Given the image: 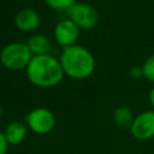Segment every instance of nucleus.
I'll return each instance as SVG.
<instances>
[{
    "instance_id": "obj_13",
    "label": "nucleus",
    "mask_w": 154,
    "mask_h": 154,
    "mask_svg": "<svg viewBox=\"0 0 154 154\" xmlns=\"http://www.w3.org/2000/svg\"><path fill=\"white\" fill-rule=\"evenodd\" d=\"M45 2L55 11H69L76 0H45Z\"/></svg>"
},
{
    "instance_id": "obj_6",
    "label": "nucleus",
    "mask_w": 154,
    "mask_h": 154,
    "mask_svg": "<svg viewBox=\"0 0 154 154\" xmlns=\"http://www.w3.org/2000/svg\"><path fill=\"white\" fill-rule=\"evenodd\" d=\"M131 135L138 141H148L154 137V109L141 112L134 118L130 126Z\"/></svg>"
},
{
    "instance_id": "obj_17",
    "label": "nucleus",
    "mask_w": 154,
    "mask_h": 154,
    "mask_svg": "<svg viewBox=\"0 0 154 154\" xmlns=\"http://www.w3.org/2000/svg\"><path fill=\"white\" fill-rule=\"evenodd\" d=\"M2 117H4V108H2V106H1V103H0V120H1Z\"/></svg>"
},
{
    "instance_id": "obj_8",
    "label": "nucleus",
    "mask_w": 154,
    "mask_h": 154,
    "mask_svg": "<svg viewBox=\"0 0 154 154\" xmlns=\"http://www.w3.org/2000/svg\"><path fill=\"white\" fill-rule=\"evenodd\" d=\"M13 22L18 30L24 32H32L40 26L41 17L32 8H20L14 14Z\"/></svg>"
},
{
    "instance_id": "obj_11",
    "label": "nucleus",
    "mask_w": 154,
    "mask_h": 154,
    "mask_svg": "<svg viewBox=\"0 0 154 154\" xmlns=\"http://www.w3.org/2000/svg\"><path fill=\"white\" fill-rule=\"evenodd\" d=\"M134 118L135 117L128 106H119L113 112V120H114L116 125L124 130L130 129V126L134 122Z\"/></svg>"
},
{
    "instance_id": "obj_7",
    "label": "nucleus",
    "mask_w": 154,
    "mask_h": 154,
    "mask_svg": "<svg viewBox=\"0 0 154 154\" xmlns=\"http://www.w3.org/2000/svg\"><path fill=\"white\" fill-rule=\"evenodd\" d=\"M79 31L81 29L70 18H66L55 24L53 35L55 42L63 48H66L72 45H76L79 37Z\"/></svg>"
},
{
    "instance_id": "obj_14",
    "label": "nucleus",
    "mask_w": 154,
    "mask_h": 154,
    "mask_svg": "<svg viewBox=\"0 0 154 154\" xmlns=\"http://www.w3.org/2000/svg\"><path fill=\"white\" fill-rule=\"evenodd\" d=\"M8 142L4 135L2 131H0V154H7V150H8Z\"/></svg>"
},
{
    "instance_id": "obj_5",
    "label": "nucleus",
    "mask_w": 154,
    "mask_h": 154,
    "mask_svg": "<svg viewBox=\"0 0 154 154\" xmlns=\"http://www.w3.org/2000/svg\"><path fill=\"white\" fill-rule=\"evenodd\" d=\"M67 12H69V18L81 30H89L97 24L99 13L96 8L88 2L76 1Z\"/></svg>"
},
{
    "instance_id": "obj_12",
    "label": "nucleus",
    "mask_w": 154,
    "mask_h": 154,
    "mask_svg": "<svg viewBox=\"0 0 154 154\" xmlns=\"http://www.w3.org/2000/svg\"><path fill=\"white\" fill-rule=\"evenodd\" d=\"M141 69H142L143 78H146L148 82H152L154 84V53L143 61Z\"/></svg>"
},
{
    "instance_id": "obj_3",
    "label": "nucleus",
    "mask_w": 154,
    "mask_h": 154,
    "mask_svg": "<svg viewBox=\"0 0 154 154\" xmlns=\"http://www.w3.org/2000/svg\"><path fill=\"white\" fill-rule=\"evenodd\" d=\"M32 54L26 46V42H11L7 43L0 52L1 65L11 71L25 70L30 63Z\"/></svg>"
},
{
    "instance_id": "obj_4",
    "label": "nucleus",
    "mask_w": 154,
    "mask_h": 154,
    "mask_svg": "<svg viewBox=\"0 0 154 154\" xmlns=\"http://www.w3.org/2000/svg\"><path fill=\"white\" fill-rule=\"evenodd\" d=\"M28 129L36 135H47L55 128V116L46 107H36L29 111L24 119Z\"/></svg>"
},
{
    "instance_id": "obj_2",
    "label": "nucleus",
    "mask_w": 154,
    "mask_h": 154,
    "mask_svg": "<svg viewBox=\"0 0 154 154\" xmlns=\"http://www.w3.org/2000/svg\"><path fill=\"white\" fill-rule=\"evenodd\" d=\"M59 60L65 76L72 79H85L95 70V58L91 52L77 43L63 48Z\"/></svg>"
},
{
    "instance_id": "obj_10",
    "label": "nucleus",
    "mask_w": 154,
    "mask_h": 154,
    "mask_svg": "<svg viewBox=\"0 0 154 154\" xmlns=\"http://www.w3.org/2000/svg\"><path fill=\"white\" fill-rule=\"evenodd\" d=\"M26 46L30 49L32 57L34 55H43V54H49L51 48H52V42L46 35L35 34L28 38Z\"/></svg>"
},
{
    "instance_id": "obj_16",
    "label": "nucleus",
    "mask_w": 154,
    "mask_h": 154,
    "mask_svg": "<svg viewBox=\"0 0 154 154\" xmlns=\"http://www.w3.org/2000/svg\"><path fill=\"white\" fill-rule=\"evenodd\" d=\"M148 100L152 105V107L154 108V85L152 87V89L149 90V94H148Z\"/></svg>"
},
{
    "instance_id": "obj_15",
    "label": "nucleus",
    "mask_w": 154,
    "mask_h": 154,
    "mask_svg": "<svg viewBox=\"0 0 154 154\" xmlns=\"http://www.w3.org/2000/svg\"><path fill=\"white\" fill-rule=\"evenodd\" d=\"M129 75H130V77H132V78H140V77H143L141 66H134V67H131L130 71H129Z\"/></svg>"
},
{
    "instance_id": "obj_1",
    "label": "nucleus",
    "mask_w": 154,
    "mask_h": 154,
    "mask_svg": "<svg viewBox=\"0 0 154 154\" xmlns=\"http://www.w3.org/2000/svg\"><path fill=\"white\" fill-rule=\"evenodd\" d=\"M25 72L29 82L38 88H53L60 84L65 76L60 60L51 53L34 55L28 64Z\"/></svg>"
},
{
    "instance_id": "obj_9",
    "label": "nucleus",
    "mask_w": 154,
    "mask_h": 154,
    "mask_svg": "<svg viewBox=\"0 0 154 154\" xmlns=\"http://www.w3.org/2000/svg\"><path fill=\"white\" fill-rule=\"evenodd\" d=\"M28 130L29 129H28L25 122L12 120L6 125V128L2 132H4L8 144L17 146V144H20L22 142H24V140L26 138V135H28Z\"/></svg>"
}]
</instances>
